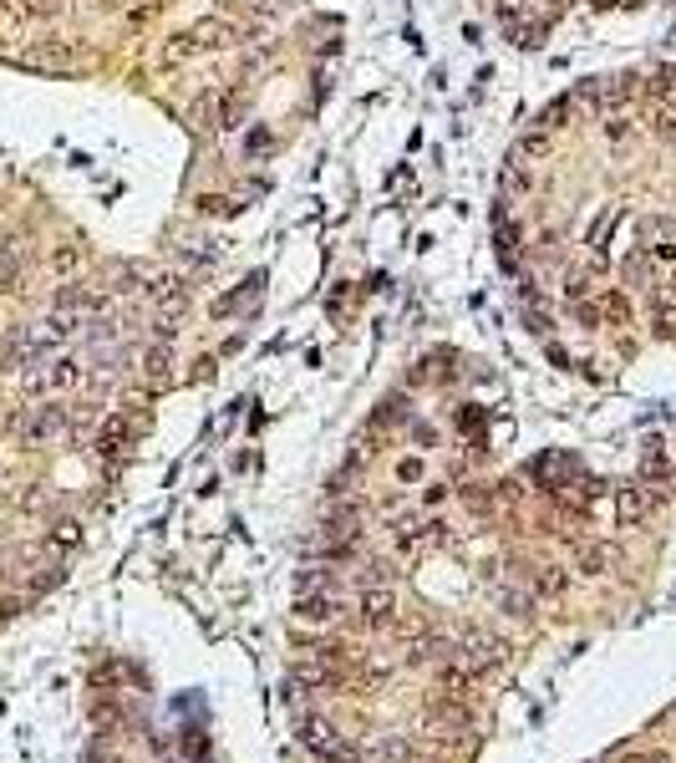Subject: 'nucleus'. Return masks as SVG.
<instances>
[{
  "mask_svg": "<svg viewBox=\"0 0 676 763\" xmlns=\"http://www.w3.org/2000/svg\"><path fill=\"white\" fill-rule=\"evenodd\" d=\"M300 743H306L320 763H361V753L351 748V743H346V738L336 733L326 718H306V723H300Z\"/></svg>",
  "mask_w": 676,
  "mask_h": 763,
  "instance_id": "f257e3e1",
  "label": "nucleus"
},
{
  "mask_svg": "<svg viewBox=\"0 0 676 763\" xmlns=\"http://www.w3.org/2000/svg\"><path fill=\"white\" fill-rule=\"evenodd\" d=\"M66 433H72L66 407H31V413L21 417V438H26L31 448H46V443L66 438Z\"/></svg>",
  "mask_w": 676,
  "mask_h": 763,
  "instance_id": "f03ea898",
  "label": "nucleus"
},
{
  "mask_svg": "<svg viewBox=\"0 0 676 763\" xmlns=\"http://www.w3.org/2000/svg\"><path fill=\"white\" fill-rule=\"evenodd\" d=\"M82 382V362L77 357H46L36 362V372L26 377V392H66Z\"/></svg>",
  "mask_w": 676,
  "mask_h": 763,
  "instance_id": "7ed1b4c3",
  "label": "nucleus"
},
{
  "mask_svg": "<svg viewBox=\"0 0 676 763\" xmlns=\"http://www.w3.org/2000/svg\"><path fill=\"white\" fill-rule=\"evenodd\" d=\"M357 621L371 626V631L392 626L397 621V595L387 591V585H367V591L357 595Z\"/></svg>",
  "mask_w": 676,
  "mask_h": 763,
  "instance_id": "20e7f679",
  "label": "nucleus"
},
{
  "mask_svg": "<svg viewBox=\"0 0 676 763\" xmlns=\"http://www.w3.org/2000/svg\"><path fill=\"white\" fill-rule=\"evenodd\" d=\"M458 657H463V667H468L473 677H478V672H494L498 661H504V641H494V636H484V631H473V636H463Z\"/></svg>",
  "mask_w": 676,
  "mask_h": 763,
  "instance_id": "39448f33",
  "label": "nucleus"
},
{
  "mask_svg": "<svg viewBox=\"0 0 676 763\" xmlns=\"http://www.w3.org/2000/svg\"><path fill=\"white\" fill-rule=\"evenodd\" d=\"M656 504H661V494H656V489H646V484H625V489L615 494V509H621V524H641V519H646Z\"/></svg>",
  "mask_w": 676,
  "mask_h": 763,
  "instance_id": "423d86ee",
  "label": "nucleus"
},
{
  "mask_svg": "<svg viewBox=\"0 0 676 763\" xmlns=\"http://www.w3.org/2000/svg\"><path fill=\"white\" fill-rule=\"evenodd\" d=\"M142 296L153 300V306H163V316H173L189 300V280L183 275H153V280L142 285Z\"/></svg>",
  "mask_w": 676,
  "mask_h": 763,
  "instance_id": "0eeeda50",
  "label": "nucleus"
},
{
  "mask_svg": "<svg viewBox=\"0 0 676 763\" xmlns=\"http://www.w3.org/2000/svg\"><path fill=\"white\" fill-rule=\"evenodd\" d=\"M132 433H138V427H132V417H107L103 433H97V453H103V458H122V453H128V443H132Z\"/></svg>",
  "mask_w": 676,
  "mask_h": 763,
  "instance_id": "6e6552de",
  "label": "nucleus"
},
{
  "mask_svg": "<svg viewBox=\"0 0 676 763\" xmlns=\"http://www.w3.org/2000/svg\"><path fill=\"white\" fill-rule=\"evenodd\" d=\"M666 240H676V220H666V214H641L636 220V249H656Z\"/></svg>",
  "mask_w": 676,
  "mask_h": 763,
  "instance_id": "1a4fd4ad",
  "label": "nucleus"
},
{
  "mask_svg": "<svg viewBox=\"0 0 676 763\" xmlns=\"http://www.w3.org/2000/svg\"><path fill=\"white\" fill-rule=\"evenodd\" d=\"M295 616H300V621H331L336 616V595H326V591H310V595H300V601H295Z\"/></svg>",
  "mask_w": 676,
  "mask_h": 763,
  "instance_id": "9d476101",
  "label": "nucleus"
},
{
  "mask_svg": "<svg viewBox=\"0 0 676 763\" xmlns=\"http://www.w3.org/2000/svg\"><path fill=\"white\" fill-rule=\"evenodd\" d=\"M549 153V128H539V132H524L519 142H514V163H534V158H544Z\"/></svg>",
  "mask_w": 676,
  "mask_h": 763,
  "instance_id": "9b49d317",
  "label": "nucleus"
},
{
  "mask_svg": "<svg viewBox=\"0 0 676 763\" xmlns=\"http://www.w3.org/2000/svg\"><path fill=\"white\" fill-rule=\"evenodd\" d=\"M666 474H671V458L661 453V443H651L646 458H641V479H656V484H661Z\"/></svg>",
  "mask_w": 676,
  "mask_h": 763,
  "instance_id": "f8f14e48",
  "label": "nucleus"
},
{
  "mask_svg": "<svg viewBox=\"0 0 676 763\" xmlns=\"http://www.w3.org/2000/svg\"><path fill=\"white\" fill-rule=\"evenodd\" d=\"M168 367H173V357H168V341H158V347L142 357V372L153 377V382H168Z\"/></svg>",
  "mask_w": 676,
  "mask_h": 763,
  "instance_id": "ddd939ff",
  "label": "nucleus"
},
{
  "mask_svg": "<svg viewBox=\"0 0 676 763\" xmlns=\"http://www.w3.org/2000/svg\"><path fill=\"white\" fill-rule=\"evenodd\" d=\"M534 591L539 595H560L564 591V570L560 565H539L534 570Z\"/></svg>",
  "mask_w": 676,
  "mask_h": 763,
  "instance_id": "4468645a",
  "label": "nucleus"
},
{
  "mask_svg": "<svg viewBox=\"0 0 676 763\" xmlns=\"http://www.w3.org/2000/svg\"><path fill=\"white\" fill-rule=\"evenodd\" d=\"M595 306H600V321H605V316H611V321H625V316H631V306H625V296H621V290H605V296H600Z\"/></svg>",
  "mask_w": 676,
  "mask_h": 763,
  "instance_id": "2eb2a0df",
  "label": "nucleus"
},
{
  "mask_svg": "<svg viewBox=\"0 0 676 763\" xmlns=\"http://www.w3.org/2000/svg\"><path fill=\"white\" fill-rule=\"evenodd\" d=\"M605 565H611V555H605L600 544H580V570H585V575H600Z\"/></svg>",
  "mask_w": 676,
  "mask_h": 763,
  "instance_id": "dca6fc26",
  "label": "nucleus"
},
{
  "mask_svg": "<svg viewBox=\"0 0 676 763\" xmlns=\"http://www.w3.org/2000/svg\"><path fill=\"white\" fill-rule=\"evenodd\" d=\"M15 270H21V255H15L11 240H0V285H11Z\"/></svg>",
  "mask_w": 676,
  "mask_h": 763,
  "instance_id": "f3484780",
  "label": "nucleus"
},
{
  "mask_svg": "<svg viewBox=\"0 0 676 763\" xmlns=\"http://www.w3.org/2000/svg\"><path fill=\"white\" fill-rule=\"evenodd\" d=\"M407 417V397H387L382 413H377V423H402Z\"/></svg>",
  "mask_w": 676,
  "mask_h": 763,
  "instance_id": "a211bd4d",
  "label": "nucleus"
},
{
  "mask_svg": "<svg viewBox=\"0 0 676 763\" xmlns=\"http://www.w3.org/2000/svg\"><path fill=\"white\" fill-rule=\"evenodd\" d=\"M52 540H56V544H66V550H72V544L82 540V524H77V519H62V524H56V530H52Z\"/></svg>",
  "mask_w": 676,
  "mask_h": 763,
  "instance_id": "6ab92c4d",
  "label": "nucleus"
},
{
  "mask_svg": "<svg viewBox=\"0 0 676 763\" xmlns=\"http://www.w3.org/2000/svg\"><path fill=\"white\" fill-rule=\"evenodd\" d=\"M498 601H504L509 616H529V595H524V591H498Z\"/></svg>",
  "mask_w": 676,
  "mask_h": 763,
  "instance_id": "aec40b11",
  "label": "nucleus"
},
{
  "mask_svg": "<svg viewBox=\"0 0 676 763\" xmlns=\"http://www.w3.org/2000/svg\"><path fill=\"white\" fill-rule=\"evenodd\" d=\"M230 199H224V194H204V199H199V214H209V220H219V214H230Z\"/></svg>",
  "mask_w": 676,
  "mask_h": 763,
  "instance_id": "412c9836",
  "label": "nucleus"
},
{
  "mask_svg": "<svg viewBox=\"0 0 676 763\" xmlns=\"http://www.w3.org/2000/svg\"><path fill=\"white\" fill-rule=\"evenodd\" d=\"M77 259H82L77 249H72V245H62V249L52 255V270H62V275H66V270H77Z\"/></svg>",
  "mask_w": 676,
  "mask_h": 763,
  "instance_id": "4be33fe9",
  "label": "nucleus"
},
{
  "mask_svg": "<svg viewBox=\"0 0 676 763\" xmlns=\"http://www.w3.org/2000/svg\"><path fill=\"white\" fill-rule=\"evenodd\" d=\"M397 479H402V484H417V479H422V458H402V464H397Z\"/></svg>",
  "mask_w": 676,
  "mask_h": 763,
  "instance_id": "5701e85b",
  "label": "nucleus"
},
{
  "mask_svg": "<svg viewBox=\"0 0 676 763\" xmlns=\"http://www.w3.org/2000/svg\"><path fill=\"white\" fill-rule=\"evenodd\" d=\"M605 138H611V142H625V138H631V122H625V117H611V122H605Z\"/></svg>",
  "mask_w": 676,
  "mask_h": 763,
  "instance_id": "b1692460",
  "label": "nucleus"
},
{
  "mask_svg": "<svg viewBox=\"0 0 676 763\" xmlns=\"http://www.w3.org/2000/svg\"><path fill=\"white\" fill-rule=\"evenodd\" d=\"M661 128H666V138L676 142V117H661Z\"/></svg>",
  "mask_w": 676,
  "mask_h": 763,
  "instance_id": "393cba45",
  "label": "nucleus"
}]
</instances>
